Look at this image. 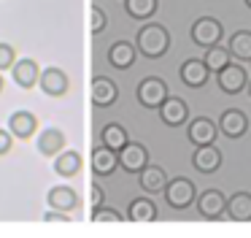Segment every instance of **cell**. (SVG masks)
<instances>
[{
  "instance_id": "obj_10",
  "label": "cell",
  "mask_w": 251,
  "mask_h": 238,
  "mask_svg": "<svg viewBox=\"0 0 251 238\" xmlns=\"http://www.w3.org/2000/svg\"><path fill=\"white\" fill-rule=\"evenodd\" d=\"M216 124H219V133L227 135L229 141H238L249 133V117H246L240 108H227V111H222V117H219Z\"/></svg>"
},
{
  "instance_id": "obj_17",
  "label": "cell",
  "mask_w": 251,
  "mask_h": 238,
  "mask_svg": "<svg viewBox=\"0 0 251 238\" xmlns=\"http://www.w3.org/2000/svg\"><path fill=\"white\" fill-rule=\"evenodd\" d=\"M65 144H68V138H65V133H62L60 127H44L38 133V138H35V149H38V154H44V157L60 154V151L65 149Z\"/></svg>"
},
{
  "instance_id": "obj_36",
  "label": "cell",
  "mask_w": 251,
  "mask_h": 238,
  "mask_svg": "<svg viewBox=\"0 0 251 238\" xmlns=\"http://www.w3.org/2000/svg\"><path fill=\"white\" fill-rule=\"evenodd\" d=\"M246 89H249V97H251V79H249V84H246Z\"/></svg>"
},
{
  "instance_id": "obj_23",
  "label": "cell",
  "mask_w": 251,
  "mask_h": 238,
  "mask_svg": "<svg viewBox=\"0 0 251 238\" xmlns=\"http://www.w3.org/2000/svg\"><path fill=\"white\" fill-rule=\"evenodd\" d=\"M138 184H141V189L146 195H159L165 189V184H168V173L159 165H151V162H149V165L138 173Z\"/></svg>"
},
{
  "instance_id": "obj_34",
  "label": "cell",
  "mask_w": 251,
  "mask_h": 238,
  "mask_svg": "<svg viewBox=\"0 0 251 238\" xmlns=\"http://www.w3.org/2000/svg\"><path fill=\"white\" fill-rule=\"evenodd\" d=\"M103 187H100V184H92V211L95 208H100V206H103Z\"/></svg>"
},
{
  "instance_id": "obj_25",
  "label": "cell",
  "mask_w": 251,
  "mask_h": 238,
  "mask_svg": "<svg viewBox=\"0 0 251 238\" xmlns=\"http://www.w3.org/2000/svg\"><path fill=\"white\" fill-rule=\"evenodd\" d=\"M227 52L235 62H251V30H238L229 35Z\"/></svg>"
},
{
  "instance_id": "obj_15",
  "label": "cell",
  "mask_w": 251,
  "mask_h": 238,
  "mask_svg": "<svg viewBox=\"0 0 251 238\" xmlns=\"http://www.w3.org/2000/svg\"><path fill=\"white\" fill-rule=\"evenodd\" d=\"M119 100V87L108 76H95L92 79V103L95 108H111Z\"/></svg>"
},
{
  "instance_id": "obj_31",
  "label": "cell",
  "mask_w": 251,
  "mask_h": 238,
  "mask_svg": "<svg viewBox=\"0 0 251 238\" xmlns=\"http://www.w3.org/2000/svg\"><path fill=\"white\" fill-rule=\"evenodd\" d=\"M89 14H92L89 32H92V35H100V32L105 30V25H108V16L103 14V8H100V5H92V11H89Z\"/></svg>"
},
{
  "instance_id": "obj_13",
  "label": "cell",
  "mask_w": 251,
  "mask_h": 238,
  "mask_svg": "<svg viewBox=\"0 0 251 238\" xmlns=\"http://www.w3.org/2000/svg\"><path fill=\"white\" fill-rule=\"evenodd\" d=\"M8 133L19 141L33 138V135L38 133V117H35L33 111H27V108H19V111H14L11 117H8Z\"/></svg>"
},
{
  "instance_id": "obj_33",
  "label": "cell",
  "mask_w": 251,
  "mask_h": 238,
  "mask_svg": "<svg viewBox=\"0 0 251 238\" xmlns=\"http://www.w3.org/2000/svg\"><path fill=\"white\" fill-rule=\"evenodd\" d=\"M11 146H14V135L8 133V127L6 130L0 127V157H6L11 151Z\"/></svg>"
},
{
  "instance_id": "obj_8",
  "label": "cell",
  "mask_w": 251,
  "mask_h": 238,
  "mask_svg": "<svg viewBox=\"0 0 251 238\" xmlns=\"http://www.w3.org/2000/svg\"><path fill=\"white\" fill-rule=\"evenodd\" d=\"M38 87L44 89V95H49V97H62L68 89H71V79H68V73L62 68L49 65V68L41 70Z\"/></svg>"
},
{
  "instance_id": "obj_14",
  "label": "cell",
  "mask_w": 251,
  "mask_h": 238,
  "mask_svg": "<svg viewBox=\"0 0 251 238\" xmlns=\"http://www.w3.org/2000/svg\"><path fill=\"white\" fill-rule=\"evenodd\" d=\"M38 76H41V68L30 57H22L11 65V79L19 89H33V87H38Z\"/></svg>"
},
{
  "instance_id": "obj_3",
  "label": "cell",
  "mask_w": 251,
  "mask_h": 238,
  "mask_svg": "<svg viewBox=\"0 0 251 238\" xmlns=\"http://www.w3.org/2000/svg\"><path fill=\"white\" fill-rule=\"evenodd\" d=\"M224 206H227V195H224L222 189H202V192H197V198H195V208L205 222L227 219Z\"/></svg>"
},
{
  "instance_id": "obj_29",
  "label": "cell",
  "mask_w": 251,
  "mask_h": 238,
  "mask_svg": "<svg viewBox=\"0 0 251 238\" xmlns=\"http://www.w3.org/2000/svg\"><path fill=\"white\" fill-rule=\"evenodd\" d=\"M89 219L95 222V225H100V222H114V225H119V222H125V216L119 214V211L108 208V206H100V208L92 211V216Z\"/></svg>"
},
{
  "instance_id": "obj_37",
  "label": "cell",
  "mask_w": 251,
  "mask_h": 238,
  "mask_svg": "<svg viewBox=\"0 0 251 238\" xmlns=\"http://www.w3.org/2000/svg\"><path fill=\"white\" fill-rule=\"evenodd\" d=\"M246 5H249V8H251V0H246Z\"/></svg>"
},
{
  "instance_id": "obj_9",
  "label": "cell",
  "mask_w": 251,
  "mask_h": 238,
  "mask_svg": "<svg viewBox=\"0 0 251 238\" xmlns=\"http://www.w3.org/2000/svg\"><path fill=\"white\" fill-rule=\"evenodd\" d=\"M157 114L168 127H181V124L189 122V106H186L184 97H176V95L165 97V103L157 108Z\"/></svg>"
},
{
  "instance_id": "obj_30",
  "label": "cell",
  "mask_w": 251,
  "mask_h": 238,
  "mask_svg": "<svg viewBox=\"0 0 251 238\" xmlns=\"http://www.w3.org/2000/svg\"><path fill=\"white\" fill-rule=\"evenodd\" d=\"M14 62H17V49H14L11 43L0 41V73H3V70H11Z\"/></svg>"
},
{
  "instance_id": "obj_12",
  "label": "cell",
  "mask_w": 251,
  "mask_h": 238,
  "mask_svg": "<svg viewBox=\"0 0 251 238\" xmlns=\"http://www.w3.org/2000/svg\"><path fill=\"white\" fill-rule=\"evenodd\" d=\"M189 127H186V138H189L192 146H202V144H213L219 135V124L208 117H195L189 119Z\"/></svg>"
},
{
  "instance_id": "obj_27",
  "label": "cell",
  "mask_w": 251,
  "mask_h": 238,
  "mask_svg": "<svg viewBox=\"0 0 251 238\" xmlns=\"http://www.w3.org/2000/svg\"><path fill=\"white\" fill-rule=\"evenodd\" d=\"M159 8V0H125V11L130 19H138V22H146L157 14Z\"/></svg>"
},
{
  "instance_id": "obj_20",
  "label": "cell",
  "mask_w": 251,
  "mask_h": 238,
  "mask_svg": "<svg viewBox=\"0 0 251 238\" xmlns=\"http://www.w3.org/2000/svg\"><path fill=\"white\" fill-rule=\"evenodd\" d=\"M46 206L54 208V211H73V208H78V192L73 187H65V184L49 187V192H46Z\"/></svg>"
},
{
  "instance_id": "obj_22",
  "label": "cell",
  "mask_w": 251,
  "mask_h": 238,
  "mask_svg": "<svg viewBox=\"0 0 251 238\" xmlns=\"http://www.w3.org/2000/svg\"><path fill=\"white\" fill-rule=\"evenodd\" d=\"M135 60H138L135 43H130V41H114L108 46V62L114 65L116 70L132 68V65H135Z\"/></svg>"
},
{
  "instance_id": "obj_18",
  "label": "cell",
  "mask_w": 251,
  "mask_h": 238,
  "mask_svg": "<svg viewBox=\"0 0 251 238\" xmlns=\"http://www.w3.org/2000/svg\"><path fill=\"white\" fill-rule=\"evenodd\" d=\"M224 214H227V219L238 222V225L251 222V192L240 189V192L229 195V198H227V206H224Z\"/></svg>"
},
{
  "instance_id": "obj_7",
  "label": "cell",
  "mask_w": 251,
  "mask_h": 238,
  "mask_svg": "<svg viewBox=\"0 0 251 238\" xmlns=\"http://www.w3.org/2000/svg\"><path fill=\"white\" fill-rule=\"evenodd\" d=\"M216 81H219V89H222L224 95H238V92H243L246 84H249V70L232 60V62L224 65L216 73Z\"/></svg>"
},
{
  "instance_id": "obj_6",
  "label": "cell",
  "mask_w": 251,
  "mask_h": 238,
  "mask_svg": "<svg viewBox=\"0 0 251 238\" xmlns=\"http://www.w3.org/2000/svg\"><path fill=\"white\" fill-rule=\"evenodd\" d=\"M116 160H119L122 171L135 173V176H138V173L151 162V157H149V149L143 144H138V141H127V144L116 151Z\"/></svg>"
},
{
  "instance_id": "obj_4",
  "label": "cell",
  "mask_w": 251,
  "mask_h": 238,
  "mask_svg": "<svg viewBox=\"0 0 251 238\" xmlns=\"http://www.w3.org/2000/svg\"><path fill=\"white\" fill-rule=\"evenodd\" d=\"M168 95H170V89H168V84H165V79H159V76H146L135 89L138 103H141L143 108H149V111H157Z\"/></svg>"
},
{
  "instance_id": "obj_21",
  "label": "cell",
  "mask_w": 251,
  "mask_h": 238,
  "mask_svg": "<svg viewBox=\"0 0 251 238\" xmlns=\"http://www.w3.org/2000/svg\"><path fill=\"white\" fill-rule=\"evenodd\" d=\"M157 216H159L157 203H154L151 198H146V195H141V198H132L130 200V208H127L125 219L135 222V225H149V222H154Z\"/></svg>"
},
{
  "instance_id": "obj_28",
  "label": "cell",
  "mask_w": 251,
  "mask_h": 238,
  "mask_svg": "<svg viewBox=\"0 0 251 238\" xmlns=\"http://www.w3.org/2000/svg\"><path fill=\"white\" fill-rule=\"evenodd\" d=\"M202 62H205V68L211 70V73H219V70L224 68V65H229L232 62V57H229V52L224 46H211V49H205V57H202Z\"/></svg>"
},
{
  "instance_id": "obj_5",
  "label": "cell",
  "mask_w": 251,
  "mask_h": 238,
  "mask_svg": "<svg viewBox=\"0 0 251 238\" xmlns=\"http://www.w3.org/2000/svg\"><path fill=\"white\" fill-rule=\"evenodd\" d=\"M189 35H192V41H195L197 46L211 49V46H216V43H222L224 27H222V22H219L216 16H197L195 25H192V30H189Z\"/></svg>"
},
{
  "instance_id": "obj_32",
  "label": "cell",
  "mask_w": 251,
  "mask_h": 238,
  "mask_svg": "<svg viewBox=\"0 0 251 238\" xmlns=\"http://www.w3.org/2000/svg\"><path fill=\"white\" fill-rule=\"evenodd\" d=\"M44 222H49V225H54V222H60V225H68V222H71V214H68V211H46L44 214Z\"/></svg>"
},
{
  "instance_id": "obj_26",
  "label": "cell",
  "mask_w": 251,
  "mask_h": 238,
  "mask_svg": "<svg viewBox=\"0 0 251 238\" xmlns=\"http://www.w3.org/2000/svg\"><path fill=\"white\" fill-rule=\"evenodd\" d=\"M127 141H130V135H127L125 124H119V122H108L103 130H100V144H105L114 151H119Z\"/></svg>"
},
{
  "instance_id": "obj_35",
  "label": "cell",
  "mask_w": 251,
  "mask_h": 238,
  "mask_svg": "<svg viewBox=\"0 0 251 238\" xmlns=\"http://www.w3.org/2000/svg\"><path fill=\"white\" fill-rule=\"evenodd\" d=\"M3 87H6V79H3V73H0V92H3Z\"/></svg>"
},
{
  "instance_id": "obj_16",
  "label": "cell",
  "mask_w": 251,
  "mask_h": 238,
  "mask_svg": "<svg viewBox=\"0 0 251 238\" xmlns=\"http://www.w3.org/2000/svg\"><path fill=\"white\" fill-rule=\"evenodd\" d=\"M89 162H92V171L95 176L105 178V176H114V171L119 168V160H116V151L108 149L105 144H98L89 154Z\"/></svg>"
},
{
  "instance_id": "obj_24",
  "label": "cell",
  "mask_w": 251,
  "mask_h": 238,
  "mask_svg": "<svg viewBox=\"0 0 251 238\" xmlns=\"http://www.w3.org/2000/svg\"><path fill=\"white\" fill-rule=\"evenodd\" d=\"M81 165H84V160H81V154H78L76 149H62L60 154H54V173L62 176V178L78 176Z\"/></svg>"
},
{
  "instance_id": "obj_1",
  "label": "cell",
  "mask_w": 251,
  "mask_h": 238,
  "mask_svg": "<svg viewBox=\"0 0 251 238\" xmlns=\"http://www.w3.org/2000/svg\"><path fill=\"white\" fill-rule=\"evenodd\" d=\"M135 49L146 60H162L170 52V32L159 22H146L135 32Z\"/></svg>"
},
{
  "instance_id": "obj_2",
  "label": "cell",
  "mask_w": 251,
  "mask_h": 238,
  "mask_svg": "<svg viewBox=\"0 0 251 238\" xmlns=\"http://www.w3.org/2000/svg\"><path fill=\"white\" fill-rule=\"evenodd\" d=\"M162 195H165V203L173 211H186V208L195 206L197 187H195V181H189L186 176H173V178H168Z\"/></svg>"
},
{
  "instance_id": "obj_11",
  "label": "cell",
  "mask_w": 251,
  "mask_h": 238,
  "mask_svg": "<svg viewBox=\"0 0 251 238\" xmlns=\"http://www.w3.org/2000/svg\"><path fill=\"white\" fill-rule=\"evenodd\" d=\"M222 151H219L216 144H202V146H195V151H192V165H195V171L205 173V176H211V173H216L219 168H222Z\"/></svg>"
},
{
  "instance_id": "obj_19",
  "label": "cell",
  "mask_w": 251,
  "mask_h": 238,
  "mask_svg": "<svg viewBox=\"0 0 251 238\" xmlns=\"http://www.w3.org/2000/svg\"><path fill=\"white\" fill-rule=\"evenodd\" d=\"M178 79L184 81L186 87H192V89H200V87L208 84L211 70L205 68L202 60H186V62H181V68H178Z\"/></svg>"
}]
</instances>
